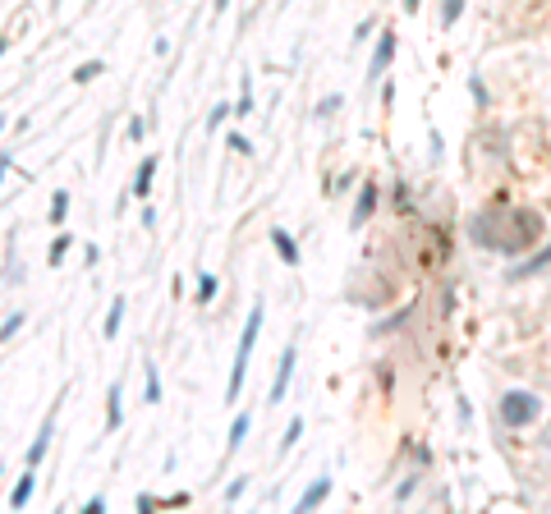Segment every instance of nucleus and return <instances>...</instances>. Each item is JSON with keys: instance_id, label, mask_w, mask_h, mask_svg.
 <instances>
[{"instance_id": "obj_1", "label": "nucleus", "mask_w": 551, "mask_h": 514, "mask_svg": "<svg viewBox=\"0 0 551 514\" xmlns=\"http://www.w3.org/2000/svg\"><path fill=\"white\" fill-rule=\"evenodd\" d=\"M542 414V400L533 391H506L501 400H496V418L510 427V432H519V427H529L533 418Z\"/></svg>"}, {"instance_id": "obj_2", "label": "nucleus", "mask_w": 551, "mask_h": 514, "mask_svg": "<svg viewBox=\"0 0 551 514\" xmlns=\"http://www.w3.org/2000/svg\"><path fill=\"white\" fill-rule=\"evenodd\" d=\"M257 331H262V303H253V312H248V322H243V340H239V354H234L230 391H225V400H239L243 377H248V354H253V345H257Z\"/></svg>"}, {"instance_id": "obj_3", "label": "nucleus", "mask_w": 551, "mask_h": 514, "mask_svg": "<svg viewBox=\"0 0 551 514\" xmlns=\"http://www.w3.org/2000/svg\"><path fill=\"white\" fill-rule=\"evenodd\" d=\"M391 55H395V33L386 28V33H382V42H377V51H372V65H368V83H377V78L386 74V65H391Z\"/></svg>"}, {"instance_id": "obj_4", "label": "nucleus", "mask_w": 551, "mask_h": 514, "mask_svg": "<svg viewBox=\"0 0 551 514\" xmlns=\"http://www.w3.org/2000/svg\"><path fill=\"white\" fill-rule=\"evenodd\" d=\"M289 377H294V345L280 354V368H276V381H271V405H280L289 391Z\"/></svg>"}, {"instance_id": "obj_5", "label": "nucleus", "mask_w": 551, "mask_h": 514, "mask_svg": "<svg viewBox=\"0 0 551 514\" xmlns=\"http://www.w3.org/2000/svg\"><path fill=\"white\" fill-rule=\"evenodd\" d=\"M51 437H55V409L46 414V423H42V432H37V441H33V450H28V469H37L42 464V455H46V446H51Z\"/></svg>"}, {"instance_id": "obj_6", "label": "nucleus", "mask_w": 551, "mask_h": 514, "mask_svg": "<svg viewBox=\"0 0 551 514\" xmlns=\"http://www.w3.org/2000/svg\"><path fill=\"white\" fill-rule=\"evenodd\" d=\"M377 211V184H363L358 188V202H354V216H349V225H363L368 216Z\"/></svg>"}, {"instance_id": "obj_7", "label": "nucleus", "mask_w": 551, "mask_h": 514, "mask_svg": "<svg viewBox=\"0 0 551 514\" xmlns=\"http://www.w3.org/2000/svg\"><path fill=\"white\" fill-rule=\"evenodd\" d=\"M271 243H276V252H280V262H285V266H299V243H294V234H289V230H280V225H276V230H271Z\"/></svg>"}, {"instance_id": "obj_8", "label": "nucleus", "mask_w": 551, "mask_h": 514, "mask_svg": "<svg viewBox=\"0 0 551 514\" xmlns=\"http://www.w3.org/2000/svg\"><path fill=\"white\" fill-rule=\"evenodd\" d=\"M326 496H331V478H317V482L308 487V492L299 496V510H317V505L326 501Z\"/></svg>"}, {"instance_id": "obj_9", "label": "nucleus", "mask_w": 551, "mask_h": 514, "mask_svg": "<svg viewBox=\"0 0 551 514\" xmlns=\"http://www.w3.org/2000/svg\"><path fill=\"white\" fill-rule=\"evenodd\" d=\"M152 175H156V156H147V161L138 165V175H133V197L152 193Z\"/></svg>"}, {"instance_id": "obj_10", "label": "nucleus", "mask_w": 551, "mask_h": 514, "mask_svg": "<svg viewBox=\"0 0 551 514\" xmlns=\"http://www.w3.org/2000/svg\"><path fill=\"white\" fill-rule=\"evenodd\" d=\"M120 400H124V391H120V386H110V391H106V432H115V427H120V418H124Z\"/></svg>"}, {"instance_id": "obj_11", "label": "nucleus", "mask_w": 551, "mask_h": 514, "mask_svg": "<svg viewBox=\"0 0 551 514\" xmlns=\"http://www.w3.org/2000/svg\"><path fill=\"white\" fill-rule=\"evenodd\" d=\"M33 487H37V478H33V473H23V478H19V487L10 492V505H14V510H23V505L33 501Z\"/></svg>"}, {"instance_id": "obj_12", "label": "nucleus", "mask_w": 551, "mask_h": 514, "mask_svg": "<svg viewBox=\"0 0 551 514\" xmlns=\"http://www.w3.org/2000/svg\"><path fill=\"white\" fill-rule=\"evenodd\" d=\"M120 322H124V298H115V303H110V312H106V326H101V335L115 340V335H120Z\"/></svg>"}, {"instance_id": "obj_13", "label": "nucleus", "mask_w": 551, "mask_h": 514, "mask_svg": "<svg viewBox=\"0 0 551 514\" xmlns=\"http://www.w3.org/2000/svg\"><path fill=\"white\" fill-rule=\"evenodd\" d=\"M542 266H551V243L538 252V257H529V262H519V266H515V275H533V271H542Z\"/></svg>"}, {"instance_id": "obj_14", "label": "nucleus", "mask_w": 551, "mask_h": 514, "mask_svg": "<svg viewBox=\"0 0 551 514\" xmlns=\"http://www.w3.org/2000/svg\"><path fill=\"white\" fill-rule=\"evenodd\" d=\"M143 377H147V405H161V377H156V363H143Z\"/></svg>"}, {"instance_id": "obj_15", "label": "nucleus", "mask_w": 551, "mask_h": 514, "mask_svg": "<svg viewBox=\"0 0 551 514\" xmlns=\"http://www.w3.org/2000/svg\"><path fill=\"white\" fill-rule=\"evenodd\" d=\"M65 220H69V193L60 188V193L51 197V225H65Z\"/></svg>"}, {"instance_id": "obj_16", "label": "nucleus", "mask_w": 551, "mask_h": 514, "mask_svg": "<svg viewBox=\"0 0 551 514\" xmlns=\"http://www.w3.org/2000/svg\"><path fill=\"white\" fill-rule=\"evenodd\" d=\"M243 437H248V414H239V418L230 423V441H225V450H239Z\"/></svg>"}, {"instance_id": "obj_17", "label": "nucleus", "mask_w": 551, "mask_h": 514, "mask_svg": "<svg viewBox=\"0 0 551 514\" xmlns=\"http://www.w3.org/2000/svg\"><path fill=\"white\" fill-rule=\"evenodd\" d=\"M193 294H198V303H211V298H216V275L202 271V275H198V289H193Z\"/></svg>"}, {"instance_id": "obj_18", "label": "nucleus", "mask_w": 551, "mask_h": 514, "mask_svg": "<svg viewBox=\"0 0 551 514\" xmlns=\"http://www.w3.org/2000/svg\"><path fill=\"white\" fill-rule=\"evenodd\" d=\"M65 252H69V234H60V239L51 243V252H46V262H51V266H60V262H65Z\"/></svg>"}, {"instance_id": "obj_19", "label": "nucleus", "mask_w": 551, "mask_h": 514, "mask_svg": "<svg viewBox=\"0 0 551 514\" xmlns=\"http://www.w3.org/2000/svg\"><path fill=\"white\" fill-rule=\"evenodd\" d=\"M299 437H303V423L294 418V423L285 427V437H280V450H294V446H299Z\"/></svg>"}, {"instance_id": "obj_20", "label": "nucleus", "mask_w": 551, "mask_h": 514, "mask_svg": "<svg viewBox=\"0 0 551 514\" xmlns=\"http://www.w3.org/2000/svg\"><path fill=\"white\" fill-rule=\"evenodd\" d=\"M97 74H101V65H97V60H92V65H78V69H74V83H92Z\"/></svg>"}, {"instance_id": "obj_21", "label": "nucleus", "mask_w": 551, "mask_h": 514, "mask_svg": "<svg viewBox=\"0 0 551 514\" xmlns=\"http://www.w3.org/2000/svg\"><path fill=\"white\" fill-rule=\"evenodd\" d=\"M460 10H464V0H446V10H441V23L451 28V23L460 19Z\"/></svg>"}, {"instance_id": "obj_22", "label": "nucleus", "mask_w": 551, "mask_h": 514, "mask_svg": "<svg viewBox=\"0 0 551 514\" xmlns=\"http://www.w3.org/2000/svg\"><path fill=\"white\" fill-rule=\"evenodd\" d=\"M23 326V312H14V317H5V326H0V345H5V340L14 335V331Z\"/></svg>"}, {"instance_id": "obj_23", "label": "nucleus", "mask_w": 551, "mask_h": 514, "mask_svg": "<svg viewBox=\"0 0 551 514\" xmlns=\"http://www.w3.org/2000/svg\"><path fill=\"white\" fill-rule=\"evenodd\" d=\"M243 492H248V478H234L230 487H225V501H239Z\"/></svg>"}, {"instance_id": "obj_24", "label": "nucleus", "mask_w": 551, "mask_h": 514, "mask_svg": "<svg viewBox=\"0 0 551 514\" xmlns=\"http://www.w3.org/2000/svg\"><path fill=\"white\" fill-rule=\"evenodd\" d=\"M230 147H234V152H243V156H248V152H253V142H248V138H243V133H230Z\"/></svg>"}, {"instance_id": "obj_25", "label": "nucleus", "mask_w": 551, "mask_h": 514, "mask_svg": "<svg viewBox=\"0 0 551 514\" xmlns=\"http://www.w3.org/2000/svg\"><path fill=\"white\" fill-rule=\"evenodd\" d=\"M335 110H340V97H326V101L317 106V115H335Z\"/></svg>"}, {"instance_id": "obj_26", "label": "nucleus", "mask_w": 551, "mask_h": 514, "mask_svg": "<svg viewBox=\"0 0 551 514\" xmlns=\"http://www.w3.org/2000/svg\"><path fill=\"white\" fill-rule=\"evenodd\" d=\"M5 170H10V156H0V184H5Z\"/></svg>"}, {"instance_id": "obj_27", "label": "nucleus", "mask_w": 551, "mask_h": 514, "mask_svg": "<svg viewBox=\"0 0 551 514\" xmlns=\"http://www.w3.org/2000/svg\"><path fill=\"white\" fill-rule=\"evenodd\" d=\"M405 10H409V14H414V10H418V0H405Z\"/></svg>"}, {"instance_id": "obj_28", "label": "nucleus", "mask_w": 551, "mask_h": 514, "mask_svg": "<svg viewBox=\"0 0 551 514\" xmlns=\"http://www.w3.org/2000/svg\"><path fill=\"white\" fill-rule=\"evenodd\" d=\"M225 5H230V0H216V10H225Z\"/></svg>"}, {"instance_id": "obj_29", "label": "nucleus", "mask_w": 551, "mask_h": 514, "mask_svg": "<svg viewBox=\"0 0 551 514\" xmlns=\"http://www.w3.org/2000/svg\"><path fill=\"white\" fill-rule=\"evenodd\" d=\"M0 473H5V469H0Z\"/></svg>"}]
</instances>
